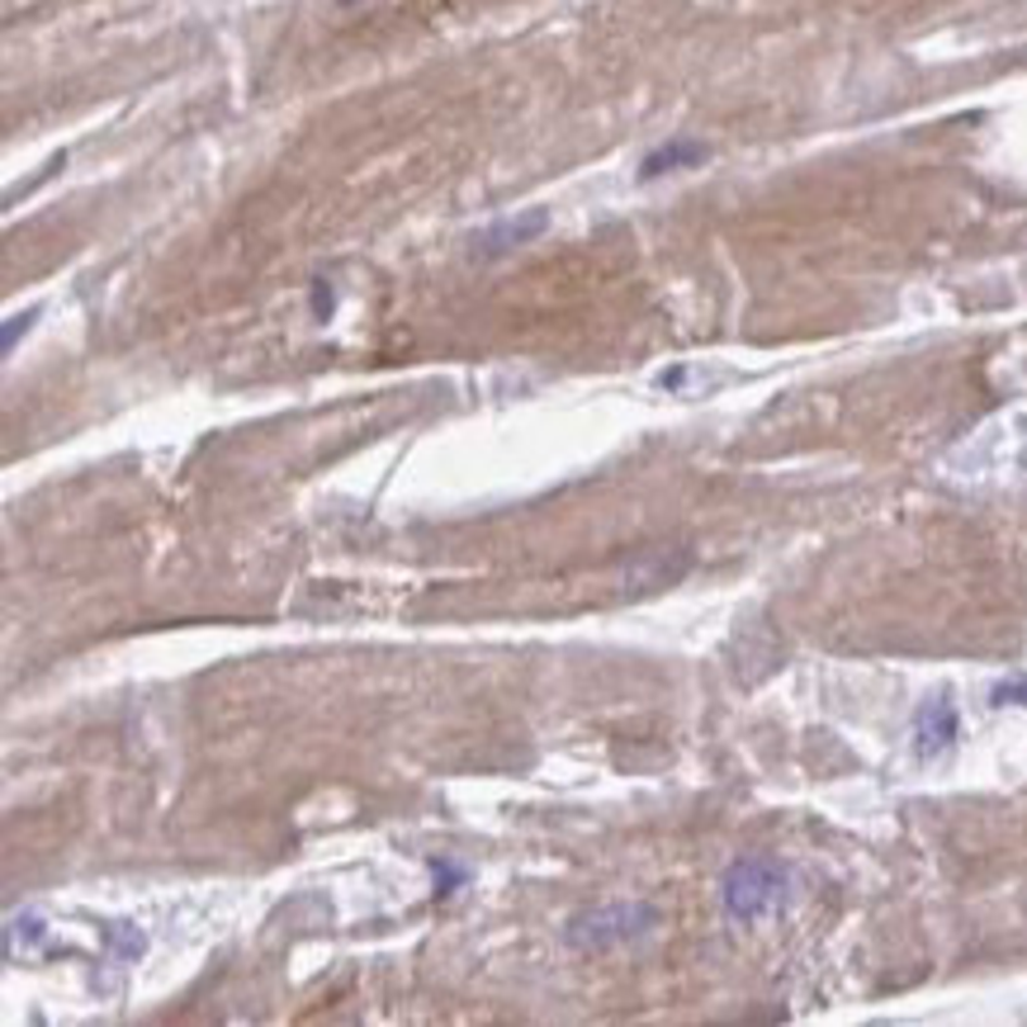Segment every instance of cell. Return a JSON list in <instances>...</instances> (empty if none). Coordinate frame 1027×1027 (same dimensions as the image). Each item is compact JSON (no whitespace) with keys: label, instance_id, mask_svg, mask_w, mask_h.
<instances>
[{"label":"cell","instance_id":"obj_8","mask_svg":"<svg viewBox=\"0 0 1027 1027\" xmlns=\"http://www.w3.org/2000/svg\"><path fill=\"white\" fill-rule=\"evenodd\" d=\"M38 318V308H29L24 318H10L5 322V350H15V342H20V332H29V322Z\"/></svg>","mask_w":1027,"mask_h":1027},{"label":"cell","instance_id":"obj_4","mask_svg":"<svg viewBox=\"0 0 1027 1027\" xmlns=\"http://www.w3.org/2000/svg\"><path fill=\"white\" fill-rule=\"evenodd\" d=\"M544 223H550L544 209H530L526 218H502V223H492L488 232L474 238V256H502V252H512V246H526L530 238H540Z\"/></svg>","mask_w":1027,"mask_h":1027},{"label":"cell","instance_id":"obj_7","mask_svg":"<svg viewBox=\"0 0 1027 1027\" xmlns=\"http://www.w3.org/2000/svg\"><path fill=\"white\" fill-rule=\"evenodd\" d=\"M15 938H24V947H34L38 938H43V919H38V914L15 919V923H10V942H15Z\"/></svg>","mask_w":1027,"mask_h":1027},{"label":"cell","instance_id":"obj_2","mask_svg":"<svg viewBox=\"0 0 1027 1027\" xmlns=\"http://www.w3.org/2000/svg\"><path fill=\"white\" fill-rule=\"evenodd\" d=\"M654 923H658L654 904H606V909H592V914L568 919L564 938H568V947H578V952H606V947L644 938Z\"/></svg>","mask_w":1027,"mask_h":1027},{"label":"cell","instance_id":"obj_3","mask_svg":"<svg viewBox=\"0 0 1027 1027\" xmlns=\"http://www.w3.org/2000/svg\"><path fill=\"white\" fill-rule=\"evenodd\" d=\"M952 739H957V706H952V696L923 701L919 715H914V748H919V758H938V753L952 748Z\"/></svg>","mask_w":1027,"mask_h":1027},{"label":"cell","instance_id":"obj_6","mask_svg":"<svg viewBox=\"0 0 1027 1027\" xmlns=\"http://www.w3.org/2000/svg\"><path fill=\"white\" fill-rule=\"evenodd\" d=\"M990 706H1027V678H1009L990 692Z\"/></svg>","mask_w":1027,"mask_h":1027},{"label":"cell","instance_id":"obj_10","mask_svg":"<svg viewBox=\"0 0 1027 1027\" xmlns=\"http://www.w3.org/2000/svg\"><path fill=\"white\" fill-rule=\"evenodd\" d=\"M313 304H318V318H328L332 313V290L318 280V290H313Z\"/></svg>","mask_w":1027,"mask_h":1027},{"label":"cell","instance_id":"obj_1","mask_svg":"<svg viewBox=\"0 0 1027 1027\" xmlns=\"http://www.w3.org/2000/svg\"><path fill=\"white\" fill-rule=\"evenodd\" d=\"M724 909H730V919L739 923H762L767 914H776L786 900V871L776 862H767V857H744V862L730 866V876H724Z\"/></svg>","mask_w":1027,"mask_h":1027},{"label":"cell","instance_id":"obj_5","mask_svg":"<svg viewBox=\"0 0 1027 1027\" xmlns=\"http://www.w3.org/2000/svg\"><path fill=\"white\" fill-rule=\"evenodd\" d=\"M701 162H706V147H701V142H668V147L649 152L644 166H640V176L654 180L663 171H682V166H701Z\"/></svg>","mask_w":1027,"mask_h":1027},{"label":"cell","instance_id":"obj_9","mask_svg":"<svg viewBox=\"0 0 1027 1027\" xmlns=\"http://www.w3.org/2000/svg\"><path fill=\"white\" fill-rule=\"evenodd\" d=\"M432 871H436V895H450V886L460 881V871H454V866H440V862H432Z\"/></svg>","mask_w":1027,"mask_h":1027}]
</instances>
